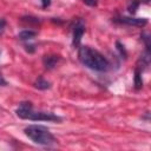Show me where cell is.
<instances>
[{"label": "cell", "instance_id": "cell-1", "mask_svg": "<svg viewBox=\"0 0 151 151\" xmlns=\"http://www.w3.org/2000/svg\"><path fill=\"white\" fill-rule=\"evenodd\" d=\"M79 59L88 68L98 72H106L110 68L109 60L97 50L90 46H81L79 48Z\"/></svg>", "mask_w": 151, "mask_h": 151}, {"label": "cell", "instance_id": "cell-2", "mask_svg": "<svg viewBox=\"0 0 151 151\" xmlns=\"http://www.w3.org/2000/svg\"><path fill=\"white\" fill-rule=\"evenodd\" d=\"M25 134L35 144L42 146H53L57 143L54 136L44 126L40 125H28L24 130Z\"/></svg>", "mask_w": 151, "mask_h": 151}, {"label": "cell", "instance_id": "cell-3", "mask_svg": "<svg viewBox=\"0 0 151 151\" xmlns=\"http://www.w3.org/2000/svg\"><path fill=\"white\" fill-rule=\"evenodd\" d=\"M27 119L29 120H44V122H60L61 118L58 117L57 114L54 113H51V112H42V111H33L28 114Z\"/></svg>", "mask_w": 151, "mask_h": 151}, {"label": "cell", "instance_id": "cell-4", "mask_svg": "<svg viewBox=\"0 0 151 151\" xmlns=\"http://www.w3.org/2000/svg\"><path fill=\"white\" fill-rule=\"evenodd\" d=\"M117 21L130 25V26H139V27H143L147 24V19L145 18H132V17H122Z\"/></svg>", "mask_w": 151, "mask_h": 151}, {"label": "cell", "instance_id": "cell-5", "mask_svg": "<svg viewBox=\"0 0 151 151\" xmlns=\"http://www.w3.org/2000/svg\"><path fill=\"white\" fill-rule=\"evenodd\" d=\"M84 32H85V26H84L81 20H78L73 27V41L72 42L74 46H78L80 44V40H81Z\"/></svg>", "mask_w": 151, "mask_h": 151}, {"label": "cell", "instance_id": "cell-6", "mask_svg": "<svg viewBox=\"0 0 151 151\" xmlns=\"http://www.w3.org/2000/svg\"><path fill=\"white\" fill-rule=\"evenodd\" d=\"M32 110H33L32 103H29V101H22V103L19 104V107L17 109L15 113H17V116H18L19 118H21V119H27V117H28V114L32 112Z\"/></svg>", "mask_w": 151, "mask_h": 151}, {"label": "cell", "instance_id": "cell-7", "mask_svg": "<svg viewBox=\"0 0 151 151\" xmlns=\"http://www.w3.org/2000/svg\"><path fill=\"white\" fill-rule=\"evenodd\" d=\"M59 59H60V57H59V55L53 54V55H45L42 61H44V65H45V67H46L47 70H52L53 67H55V66H57V64H58Z\"/></svg>", "mask_w": 151, "mask_h": 151}, {"label": "cell", "instance_id": "cell-8", "mask_svg": "<svg viewBox=\"0 0 151 151\" xmlns=\"http://www.w3.org/2000/svg\"><path fill=\"white\" fill-rule=\"evenodd\" d=\"M35 35H37V32H35V31H32V29H24V31H21V32L18 34V38H19L20 40L25 41V40H31V39H33Z\"/></svg>", "mask_w": 151, "mask_h": 151}, {"label": "cell", "instance_id": "cell-9", "mask_svg": "<svg viewBox=\"0 0 151 151\" xmlns=\"http://www.w3.org/2000/svg\"><path fill=\"white\" fill-rule=\"evenodd\" d=\"M34 86H35L37 88H39V90H47V88H50L51 84H50L47 80H45L42 77H39V78L34 81Z\"/></svg>", "mask_w": 151, "mask_h": 151}, {"label": "cell", "instance_id": "cell-10", "mask_svg": "<svg viewBox=\"0 0 151 151\" xmlns=\"http://www.w3.org/2000/svg\"><path fill=\"white\" fill-rule=\"evenodd\" d=\"M134 85H136V88H140L143 86V80H142L139 70H136V73H134Z\"/></svg>", "mask_w": 151, "mask_h": 151}, {"label": "cell", "instance_id": "cell-11", "mask_svg": "<svg viewBox=\"0 0 151 151\" xmlns=\"http://www.w3.org/2000/svg\"><path fill=\"white\" fill-rule=\"evenodd\" d=\"M138 6H139V2H138V1H136V0H132V1L129 4L127 9H129V12H130L131 14H134V13H136V11H137V8H138Z\"/></svg>", "mask_w": 151, "mask_h": 151}, {"label": "cell", "instance_id": "cell-12", "mask_svg": "<svg viewBox=\"0 0 151 151\" xmlns=\"http://www.w3.org/2000/svg\"><path fill=\"white\" fill-rule=\"evenodd\" d=\"M116 46H117V50L119 51V53H120V55L123 57V58H126V55H127V53H126V51H125V48H124V46L119 42V41H117L116 42Z\"/></svg>", "mask_w": 151, "mask_h": 151}, {"label": "cell", "instance_id": "cell-13", "mask_svg": "<svg viewBox=\"0 0 151 151\" xmlns=\"http://www.w3.org/2000/svg\"><path fill=\"white\" fill-rule=\"evenodd\" d=\"M83 1L88 6H97L98 4V0H83Z\"/></svg>", "mask_w": 151, "mask_h": 151}, {"label": "cell", "instance_id": "cell-14", "mask_svg": "<svg viewBox=\"0 0 151 151\" xmlns=\"http://www.w3.org/2000/svg\"><path fill=\"white\" fill-rule=\"evenodd\" d=\"M5 26H6V20L0 19V34H2V32L5 31Z\"/></svg>", "mask_w": 151, "mask_h": 151}, {"label": "cell", "instance_id": "cell-15", "mask_svg": "<svg viewBox=\"0 0 151 151\" xmlns=\"http://www.w3.org/2000/svg\"><path fill=\"white\" fill-rule=\"evenodd\" d=\"M41 4H42V7L46 8L51 5V0H41Z\"/></svg>", "mask_w": 151, "mask_h": 151}, {"label": "cell", "instance_id": "cell-16", "mask_svg": "<svg viewBox=\"0 0 151 151\" xmlns=\"http://www.w3.org/2000/svg\"><path fill=\"white\" fill-rule=\"evenodd\" d=\"M6 85H7V81L4 79V77L0 73V86H6Z\"/></svg>", "mask_w": 151, "mask_h": 151}, {"label": "cell", "instance_id": "cell-17", "mask_svg": "<svg viewBox=\"0 0 151 151\" xmlns=\"http://www.w3.org/2000/svg\"><path fill=\"white\" fill-rule=\"evenodd\" d=\"M142 1H143L144 4H149V2H150V0H142Z\"/></svg>", "mask_w": 151, "mask_h": 151}]
</instances>
